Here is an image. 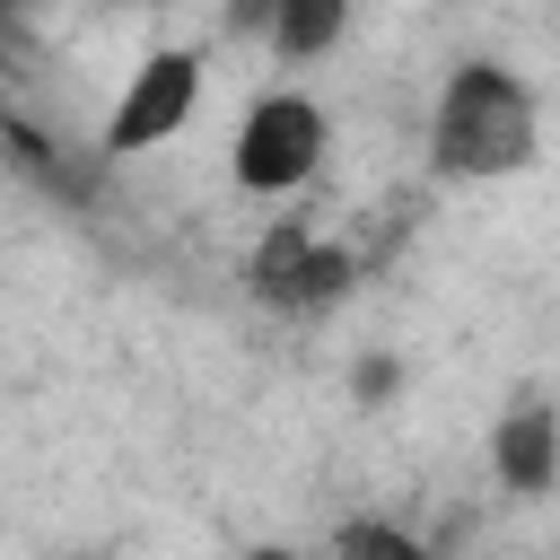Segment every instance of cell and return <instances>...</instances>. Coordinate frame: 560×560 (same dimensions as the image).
Masks as SVG:
<instances>
[{
	"mask_svg": "<svg viewBox=\"0 0 560 560\" xmlns=\"http://www.w3.org/2000/svg\"><path fill=\"white\" fill-rule=\"evenodd\" d=\"M542 149V114H534V88L499 61H464L438 96V122H429V166L438 175H516L525 158Z\"/></svg>",
	"mask_w": 560,
	"mask_h": 560,
	"instance_id": "cell-1",
	"label": "cell"
},
{
	"mask_svg": "<svg viewBox=\"0 0 560 560\" xmlns=\"http://www.w3.org/2000/svg\"><path fill=\"white\" fill-rule=\"evenodd\" d=\"M324 105H306V96H262L254 114H245V131H236V184L245 192H298L315 166H324Z\"/></svg>",
	"mask_w": 560,
	"mask_h": 560,
	"instance_id": "cell-2",
	"label": "cell"
},
{
	"mask_svg": "<svg viewBox=\"0 0 560 560\" xmlns=\"http://www.w3.org/2000/svg\"><path fill=\"white\" fill-rule=\"evenodd\" d=\"M245 280H254V298H262V306H280V315H306V306H332V298L350 289V254H341V245H324L315 228L280 219V228L254 245Z\"/></svg>",
	"mask_w": 560,
	"mask_h": 560,
	"instance_id": "cell-3",
	"label": "cell"
},
{
	"mask_svg": "<svg viewBox=\"0 0 560 560\" xmlns=\"http://www.w3.org/2000/svg\"><path fill=\"white\" fill-rule=\"evenodd\" d=\"M192 96H201V61H192V52H149V61L131 70V88H122L114 122H105V149H114V158L158 149L166 131H184Z\"/></svg>",
	"mask_w": 560,
	"mask_h": 560,
	"instance_id": "cell-4",
	"label": "cell"
},
{
	"mask_svg": "<svg viewBox=\"0 0 560 560\" xmlns=\"http://www.w3.org/2000/svg\"><path fill=\"white\" fill-rule=\"evenodd\" d=\"M499 481L508 490H525V499H542L551 490V472H560V420H551V402H516L508 420H499Z\"/></svg>",
	"mask_w": 560,
	"mask_h": 560,
	"instance_id": "cell-5",
	"label": "cell"
},
{
	"mask_svg": "<svg viewBox=\"0 0 560 560\" xmlns=\"http://www.w3.org/2000/svg\"><path fill=\"white\" fill-rule=\"evenodd\" d=\"M341 26H350V0H271V18H262V35H271L280 61H315V52H332Z\"/></svg>",
	"mask_w": 560,
	"mask_h": 560,
	"instance_id": "cell-6",
	"label": "cell"
},
{
	"mask_svg": "<svg viewBox=\"0 0 560 560\" xmlns=\"http://www.w3.org/2000/svg\"><path fill=\"white\" fill-rule=\"evenodd\" d=\"M341 551H385V560H420V542H411V534H394V525H341Z\"/></svg>",
	"mask_w": 560,
	"mask_h": 560,
	"instance_id": "cell-7",
	"label": "cell"
},
{
	"mask_svg": "<svg viewBox=\"0 0 560 560\" xmlns=\"http://www.w3.org/2000/svg\"><path fill=\"white\" fill-rule=\"evenodd\" d=\"M262 18H271V0H228V26H245V35H262Z\"/></svg>",
	"mask_w": 560,
	"mask_h": 560,
	"instance_id": "cell-8",
	"label": "cell"
},
{
	"mask_svg": "<svg viewBox=\"0 0 560 560\" xmlns=\"http://www.w3.org/2000/svg\"><path fill=\"white\" fill-rule=\"evenodd\" d=\"M26 9H35V0H0V26H18V18H26Z\"/></svg>",
	"mask_w": 560,
	"mask_h": 560,
	"instance_id": "cell-9",
	"label": "cell"
},
{
	"mask_svg": "<svg viewBox=\"0 0 560 560\" xmlns=\"http://www.w3.org/2000/svg\"><path fill=\"white\" fill-rule=\"evenodd\" d=\"M0 122H9V88H0Z\"/></svg>",
	"mask_w": 560,
	"mask_h": 560,
	"instance_id": "cell-10",
	"label": "cell"
},
{
	"mask_svg": "<svg viewBox=\"0 0 560 560\" xmlns=\"http://www.w3.org/2000/svg\"><path fill=\"white\" fill-rule=\"evenodd\" d=\"M140 9H149V0H140Z\"/></svg>",
	"mask_w": 560,
	"mask_h": 560,
	"instance_id": "cell-11",
	"label": "cell"
}]
</instances>
